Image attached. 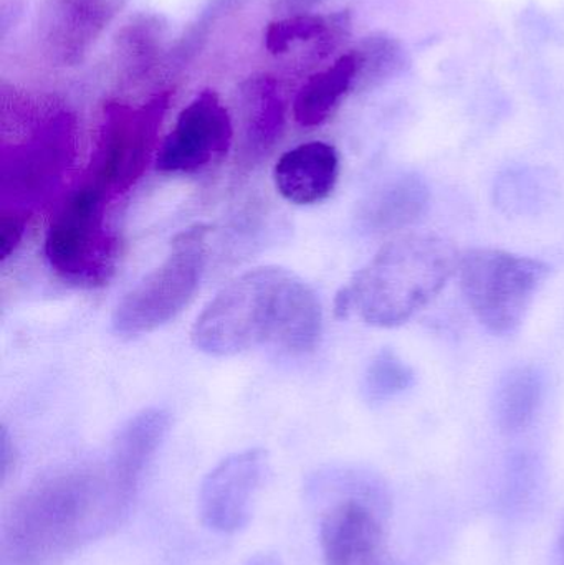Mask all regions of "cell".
<instances>
[{
    "label": "cell",
    "instance_id": "obj_2",
    "mask_svg": "<svg viewBox=\"0 0 564 565\" xmlns=\"http://www.w3.org/2000/svg\"><path fill=\"white\" fill-rule=\"evenodd\" d=\"M323 311L317 292L284 268L247 271L205 306L192 328L199 351L215 358L274 344L288 352L317 345Z\"/></svg>",
    "mask_w": 564,
    "mask_h": 565
},
{
    "label": "cell",
    "instance_id": "obj_3",
    "mask_svg": "<svg viewBox=\"0 0 564 565\" xmlns=\"http://www.w3.org/2000/svg\"><path fill=\"white\" fill-rule=\"evenodd\" d=\"M456 248L434 235H406L381 248L338 292L334 312L357 311L368 324L393 328L429 305L457 274Z\"/></svg>",
    "mask_w": 564,
    "mask_h": 565
},
{
    "label": "cell",
    "instance_id": "obj_20",
    "mask_svg": "<svg viewBox=\"0 0 564 565\" xmlns=\"http://www.w3.org/2000/svg\"><path fill=\"white\" fill-rule=\"evenodd\" d=\"M331 23L323 17L300 15L287 17L272 23L267 30V49L274 55H284L290 52L297 43L313 42V40L328 39Z\"/></svg>",
    "mask_w": 564,
    "mask_h": 565
},
{
    "label": "cell",
    "instance_id": "obj_19",
    "mask_svg": "<svg viewBox=\"0 0 564 565\" xmlns=\"http://www.w3.org/2000/svg\"><path fill=\"white\" fill-rule=\"evenodd\" d=\"M414 384V372L393 351H381L366 367L363 395L371 404L391 401Z\"/></svg>",
    "mask_w": 564,
    "mask_h": 565
},
{
    "label": "cell",
    "instance_id": "obj_9",
    "mask_svg": "<svg viewBox=\"0 0 564 565\" xmlns=\"http://www.w3.org/2000/svg\"><path fill=\"white\" fill-rule=\"evenodd\" d=\"M234 141V125L215 93L195 96L178 116L156 158V168L169 174H192L222 161Z\"/></svg>",
    "mask_w": 564,
    "mask_h": 565
},
{
    "label": "cell",
    "instance_id": "obj_13",
    "mask_svg": "<svg viewBox=\"0 0 564 565\" xmlns=\"http://www.w3.org/2000/svg\"><path fill=\"white\" fill-rule=\"evenodd\" d=\"M285 103L272 76H254L241 93V158L244 164L260 162L280 141Z\"/></svg>",
    "mask_w": 564,
    "mask_h": 565
},
{
    "label": "cell",
    "instance_id": "obj_18",
    "mask_svg": "<svg viewBox=\"0 0 564 565\" xmlns=\"http://www.w3.org/2000/svg\"><path fill=\"white\" fill-rule=\"evenodd\" d=\"M543 375L532 365H519L507 372L497 385L493 415L503 434L525 430L543 401Z\"/></svg>",
    "mask_w": 564,
    "mask_h": 565
},
{
    "label": "cell",
    "instance_id": "obj_10",
    "mask_svg": "<svg viewBox=\"0 0 564 565\" xmlns=\"http://www.w3.org/2000/svg\"><path fill=\"white\" fill-rule=\"evenodd\" d=\"M267 454L260 448L238 451L215 465L199 490V516L207 530L234 534L247 526L255 494L264 480Z\"/></svg>",
    "mask_w": 564,
    "mask_h": 565
},
{
    "label": "cell",
    "instance_id": "obj_16",
    "mask_svg": "<svg viewBox=\"0 0 564 565\" xmlns=\"http://www.w3.org/2000/svg\"><path fill=\"white\" fill-rule=\"evenodd\" d=\"M125 0H55L50 40L66 60L78 58Z\"/></svg>",
    "mask_w": 564,
    "mask_h": 565
},
{
    "label": "cell",
    "instance_id": "obj_11",
    "mask_svg": "<svg viewBox=\"0 0 564 565\" xmlns=\"http://www.w3.org/2000/svg\"><path fill=\"white\" fill-rule=\"evenodd\" d=\"M320 546L324 565H391L383 521L360 498L341 500L324 513Z\"/></svg>",
    "mask_w": 564,
    "mask_h": 565
},
{
    "label": "cell",
    "instance_id": "obj_22",
    "mask_svg": "<svg viewBox=\"0 0 564 565\" xmlns=\"http://www.w3.org/2000/svg\"><path fill=\"white\" fill-rule=\"evenodd\" d=\"M15 465V448H13L12 440H10L9 431L2 428L0 434V473H2V481L7 480L10 471L13 470Z\"/></svg>",
    "mask_w": 564,
    "mask_h": 565
},
{
    "label": "cell",
    "instance_id": "obj_15",
    "mask_svg": "<svg viewBox=\"0 0 564 565\" xmlns=\"http://www.w3.org/2000/svg\"><path fill=\"white\" fill-rule=\"evenodd\" d=\"M171 417L162 408H146L129 418L113 440L108 467L118 483L135 497L149 461L168 437Z\"/></svg>",
    "mask_w": 564,
    "mask_h": 565
},
{
    "label": "cell",
    "instance_id": "obj_8",
    "mask_svg": "<svg viewBox=\"0 0 564 565\" xmlns=\"http://www.w3.org/2000/svg\"><path fill=\"white\" fill-rule=\"evenodd\" d=\"M168 108L158 96L141 108L111 103L106 106L98 145L85 181L109 199L128 192L148 168Z\"/></svg>",
    "mask_w": 564,
    "mask_h": 565
},
{
    "label": "cell",
    "instance_id": "obj_24",
    "mask_svg": "<svg viewBox=\"0 0 564 565\" xmlns=\"http://www.w3.org/2000/svg\"><path fill=\"white\" fill-rule=\"evenodd\" d=\"M245 565H284L281 564V561L278 559L277 556H274V554L268 553H260L255 554L254 557H251V559L245 563Z\"/></svg>",
    "mask_w": 564,
    "mask_h": 565
},
{
    "label": "cell",
    "instance_id": "obj_12",
    "mask_svg": "<svg viewBox=\"0 0 564 565\" xmlns=\"http://www.w3.org/2000/svg\"><path fill=\"white\" fill-rule=\"evenodd\" d=\"M340 175L337 149L327 142H305L285 152L274 169V181L281 198L291 204L311 205L333 192Z\"/></svg>",
    "mask_w": 564,
    "mask_h": 565
},
{
    "label": "cell",
    "instance_id": "obj_7",
    "mask_svg": "<svg viewBox=\"0 0 564 565\" xmlns=\"http://www.w3.org/2000/svg\"><path fill=\"white\" fill-rule=\"evenodd\" d=\"M204 267V231L188 232L172 254L118 302L111 321L116 334H148L174 319L198 291Z\"/></svg>",
    "mask_w": 564,
    "mask_h": 565
},
{
    "label": "cell",
    "instance_id": "obj_6",
    "mask_svg": "<svg viewBox=\"0 0 564 565\" xmlns=\"http://www.w3.org/2000/svg\"><path fill=\"white\" fill-rule=\"evenodd\" d=\"M76 149L75 119L55 113L36 122L20 142L3 146L0 161L2 209L32 214L62 184Z\"/></svg>",
    "mask_w": 564,
    "mask_h": 565
},
{
    "label": "cell",
    "instance_id": "obj_14",
    "mask_svg": "<svg viewBox=\"0 0 564 565\" xmlns=\"http://www.w3.org/2000/svg\"><path fill=\"white\" fill-rule=\"evenodd\" d=\"M429 188L416 174L391 178L364 198L358 224L366 234H393L416 224L429 207Z\"/></svg>",
    "mask_w": 564,
    "mask_h": 565
},
{
    "label": "cell",
    "instance_id": "obj_4",
    "mask_svg": "<svg viewBox=\"0 0 564 565\" xmlns=\"http://www.w3.org/2000/svg\"><path fill=\"white\" fill-rule=\"evenodd\" d=\"M111 199L83 182L60 207L45 238V257L62 280L96 288L111 280L119 242L106 218Z\"/></svg>",
    "mask_w": 564,
    "mask_h": 565
},
{
    "label": "cell",
    "instance_id": "obj_17",
    "mask_svg": "<svg viewBox=\"0 0 564 565\" xmlns=\"http://www.w3.org/2000/svg\"><path fill=\"white\" fill-rule=\"evenodd\" d=\"M360 55L348 53L308 78L295 98V121L304 128L323 125L350 92L360 73Z\"/></svg>",
    "mask_w": 564,
    "mask_h": 565
},
{
    "label": "cell",
    "instance_id": "obj_1",
    "mask_svg": "<svg viewBox=\"0 0 564 565\" xmlns=\"http://www.w3.org/2000/svg\"><path fill=\"white\" fill-rule=\"evenodd\" d=\"M128 493L106 467L60 468L15 498L2 524L6 565H53L115 530Z\"/></svg>",
    "mask_w": 564,
    "mask_h": 565
},
{
    "label": "cell",
    "instance_id": "obj_23",
    "mask_svg": "<svg viewBox=\"0 0 564 565\" xmlns=\"http://www.w3.org/2000/svg\"><path fill=\"white\" fill-rule=\"evenodd\" d=\"M552 565H564V516L556 537L555 551H553Z\"/></svg>",
    "mask_w": 564,
    "mask_h": 565
},
{
    "label": "cell",
    "instance_id": "obj_21",
    "mask_svg": "<svg viewBox=\"0 0 564 565\" xmlns=\"http://www.w3.org/2000/svg\"><path fill=\"white\" fill-rule=\"evenodd\" d=\"M29 218V214L12 211V209H2L0 212V258L2 262L12 257L19 245L22 244Z\"/></svg>",
    "mask_w": 564,
    "mask_h": 565
},
{
    "label": "cell",
    "instance_id": "obj_5",
    "mask_svg": "<svg viewBox=\"0 0 564 565\" xmlns=\"http://www.w3.org/2000/svg\"><path fill=\"white\" fill-rule=\"evenodd\" d=\"M460 286L480 324L497 335L515 332L525 319L549 265L496 248H476L460 257Z\"/></svg>",
    "mask_w": 564,
    "mask_h": 565
}]
</instances>
